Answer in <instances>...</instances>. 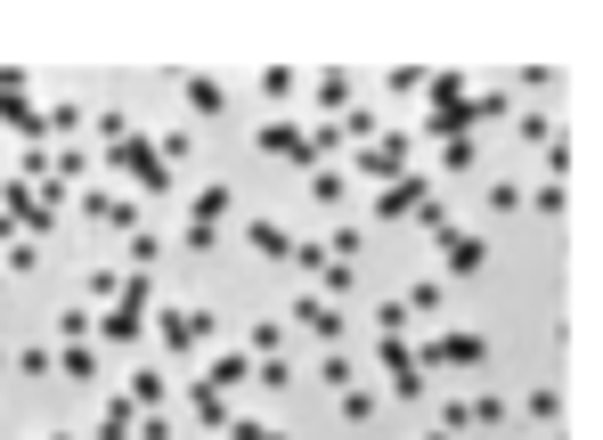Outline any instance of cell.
I'll return each mask as SVG.
<instances>
[{
    "label": "cell",
    "mask_w": 603,
    "mask_h": 440,
    "mask_svg": "<svg viewBox=\"0 0 603 440\" xmlns=\"http://www.w3.org/2000/svg\"><path fill=\"white\" fill-rule=\"evenodd\" d=\"M497 115H514L497 90L473 98L456 74H432V82H424V139H441V147H449V139H473V131H482V122H497Z\"/></svg>",
    "instance_id": "1"
},
{
    "label": "cell",
    "mask_w": 603,
    "mask_h": 440,
    "mask_svg": "<svg viewBox=\"0 0 603 440\" xmlns=\"http://www.w3.org/2000/svg\"><path fill=\"white\" fill-rule=\"evenodd\" d=\"M107 172H122V180L139 187V196H163V187H172V163L155 155V139H148V131L115 139V147H107Z\"/></svg>",
    "instance_id": "2"
},
{
    "label": "cell",
    "mask_w": 603,
    "mask_h": 440,
    "mask_svg": "<svg viewBox=\"0 0 603 440\" xmlns=\"http://www.w3.org/2000/svg\"><path fill=\"white\" fill-rule=\"evenodd\" d=\"M408 155H416V131H384V139H367L351 163H359L367 180H400V172H408Z\"/></svg>",
    "instance_id": "3"
},
{
    "label": "cell",
    "mask_w": 603,
    "mask_h": 440,
    "mask_svg": "<svg viewBox=\"0 0 603 440\" xmlns=\"http://www.w3.org/2000/svg\"><path fill=\"white\" fill-rule=\"evenodd\" d=\"M432 245H441V269H449V278H482V269H489V245L473 237V228H432Z\"/></svg>",
    "instance_id": "4"
},
{
    "label": "cell",
    "mask_w": 603,
    "mask_h": 440,
    "mask_svg": "<svg viewBox=\"0 0 603 440\" xmlns=\"http://www.w3.org/2000/svg\"><path fill=\"white\" fill-rule=\"evenodd\" d=\"M489 359V343H482V334H441V343H424V351H416V367H482Z\"/></svg>",
    "instance_id": "5"
},
{
    "label": "cell",
    "mask_w": 603,
    "mask_h": 440,
    "mask_svg": "<svg viewBox=\"0 0 603 440\" xmlns=\"http://www.w3.org/2000/svg\"><path fill=\"white\" fill-rule=\"evenodd\" d=\"M384 375H391V400H424V367H416V351L400 343V334H384Z\"/></svg>",
    "instance_id": "6"
},
{
    "label": "cell",
    "mask_w": 603,
    "mask_h": 440,
    "mask_svg": "<svg viewBox=\"0 0 603 440\" xmlns=\"http://www.w3.org/2000/svg\"><path fill=\"white\" fill-rule=\"evenodd\" d=\"M0 131H9V139H25V147H50V107H33L25 90H17V98H0Z\"/></svg>",
    "instance_id": "7"
},
{
    "label": "cell",
    "mask_w": 603,
    "mask_h": 440,
    "mask_svg": "<svg viewBox=\"0 0 603 440\" xmlns=\"http://www.w3.org/2000/svg\"><path fill=\"white\" fill-rule=\"evenodd\" d=\"M261 155H278V163H302V172H319V155H310V131L302 122H261Z\"/></svg>",
    "instance_id": "8"
},
{
    "label": "cell",
    "mask_w": 603,
    "mask_h": 440,
    "mask_svg": "<svg viewBox=\"0 0 603 440\" xmlns=\"http://www.w3.org/2000/svg\"><path fill=\"white\" fill-rule=\"evenodd\" d=\"M441 180H424V172H400V180H384V196H376V221H408L416 204L432 196Z\"/></svg>",
    "instance_id": "9"
},
{
    "label": "cell",
    "mask_w": 603,
    "mask_h": 440,
    "mask_svg": "<svg viewBox=\"0 0 603 440\" xmlns=\"http://www.w3.org/2000/svg\"><path fill=\"white\" fill-rule=\"evenodd\" d=\"M82 213L107 221V228H122V237H131V228H148V221H139V196H115V187H82Z\"/></svg>",
    "instance_id": "10"
},
{
    "label": "cell",
    "mask_w": 603,
    "mask_h": 440,
    "mask_svg": "<svg viewBox=\"0 0 603 440\" xmlns=\"http://www.w3.org/2000/svg\"><path fill=\"white\" fill-rule=\"evenodd\" d=\"M163 343H172V351L213 343V310H163Z\"/></svg>",
    "instance_id": "11"
},
{
    "label": "cell",
    "mask_w": 603,
    "mask_h": 440,
    "mask_svg": "<svg viewBox=\"0 0 603 440\" xmlns=\"http://www.w3.org/2000/svg\"><path fill=\"white\" fill-rule=\"evenodd\" d=\"M294 319H302L310 334H319V343H326V351H335V343H343V310H335V302H326V293H310V302H294Z\"/></svg>",
    "instance_id": "12"
},
{
    "label": "cell",
    "mask_w": 603,
    "mask_h": 440,
    "mask_svg": "<svg viewBox=\"0 0 603 440\" xmlns=\"http://www.w3.org/2000/svg\"><path fill=\"white\" fill-rule=\"evenodd\" d=\"M180 90H189V115H196V122L228 115V82H213V74H189V82H180Z\"/></svg>",
    "instance_id": "13"
},
{
    "label": "cell",
    "mask_w": 603,
    "mask_h": 440,
    "mask_svg": "<svg viewBox=\"0 0 603 440\" xmlns=\"http://www.w3.org/2000/svg\"><path fill=\"white\" fill-rule=\"evenodd\" d=\"M335 131H343V147H367V139H384V115H376V107H359V98H351V107L335 115Z\"/></svg>",
    "instance_id": "14"
},
{
    "label": "cell",
    "mask_w": 603,
    "mask_h": 440,
    "mask_svg": "<svg viewBox=\"0 0 603 440\" xmlns=\"http://www.w3.org/2000/svg\"><path fill=\"white\" fill-rule=\"evenodd\" d=\"M196 384H213V391H237V384H254V351H228V359H213L196 375Z\"/></svg>",
    "instance_id": "15"
},
{
    "label": "cell",
    "mask_w": 603,
    "mask_h": 440,
    "mask_svg": "<svg viewBox=\"0 0 603 440\" xmlns=\"http://www.w3.org/2000/svg\"><path fill=\"white\" fill-rule=\"evenodd\" d=\"M90 334H98V343H139V334H148V319H139V310H115V302H107Z\"/></svg>",
    "instance_id": "16"
},
{
    "label": "cell",
    "mask_w": 603,
    "mask_h": 440,
    "mask_svg": "<svg viewBox=\"0 0 603 440\" xmlns=\"http://www.w3.org/2000/svg\"><path fill=\"white\" fill-rule=\"evenodd\" d=\"M189 408H196V425H204V432H228V391L189 384Z\"/></svg>",
    "instance_id": "17"
},
{
    "label": "cell",
    "mask_w": 603,
    "mask_h": 440,
    "mask_svg": "<svg viewBox=\"0 0 603 440\" xmlns=\"http://www.w3.org/2000/svg\"><path fill=\"white\" fill-rule=\"evenodd\" d=\"M302 187H310V204H319V213H335V204H343V196H351V180H343V172H335V163H319V172H310V180H302Z\"/></svg>",
    "instance_id": "18"
},
{
    "label": "cell",
    "mask_w": 603,
    "mask_h": 440,
    "mask_svg": "<svg viewBox=\"0 0 603 440\" xmlns=\"http://www.w3.org/2000/svg\"><path fill=\"white\" fill-rule=\"evenodd\" d=\"M139 432V408H131V391H115L107 416H98V440H131Z\"/></svg>",
    "instance_id": "19"
},
{
    "label": "cell",
    "mask_w": 603,
    "mask_h": 440,
    "mask_svg": "<svg viewBox=\"0 0 603 440\" xmlns=\"http://www.w3.org/2000/svg\"><path fill=\"white\" fill-rule=\"evenodd\" d=\"M245 245H254L261 261H294V237H286L278 221H254V237H245Z\"/></svg>",
    "instance_id": "20"
},
{
    "label": "cell",
    "mask_w": 603,
    "mask_h": 440,
    "mask_svg": "<svg viewBox=\"0 0 603 440\" xmlns=\"http://www.w3.org/2000/svg\"><path fill=\"white\" fill-rule=\"evenodd\" d=\"M90 172H98L90 147H57V163H50V180H66V187H74V180H90Z\"/></svg>",
    "instance_id": "21"
},
{
    "label": "cell",
    "mask_w": 603,
    "mask_h": 440,
    "mask_svg": "<svg viewBox=\"0 0 603 440\" xmlns=\"http://www.w3.org/2000/svg\"><path fill=\"white\" fill-rule=\"evenodd\" d=\"M57 375H66V384H90V375H98V351H90V343H66V351H57Z\"/></svg>",
    "instance_id": "22"
},
{
    "label": "cell",
    "mask_w": 603,
    "mask_h": 440,
    "mask_svg": "<svg viewBox=\"0 0 603 440\" xmlns=\"http://www.w3.org/2000/svg\"><path fill=\"white\" fill-rule=\"evenodd\" d=\"M319 245H326V254H335V261H359V254H367V237H359V228H351V221H335V228H326Z\"/></svg>",
    "instance_id": "23"
},
{
    "label": "cell",
    "mask_w": 603,
    "mask_h": 440,
    "mask_svg": "<svg viewBox=\"0 0 603 440\" xmlns=\"http://www.w3.org/2000/svg\"><path fill=\"white\" fill-rule=\"evenodd\" d=\"M376 408H384V400H376L367 384H351V391H343V425H376Z\"/></svg>",
    "instance_id": "24"
},
{
    "label": "cell",
    "mask_w": 603,
    "mask_h": 440,
    "mask_svg": "<svg viewBox=\"0 0 603 440\" xmlns=\"http://www.w3.org/2000/svg\"><path fill=\"white\" fill-rule=\"evenodd\" d=\"M473 163H482V147H473V139H449V147H441V180L473 172Z\"/></svg>",
    "instance_id": "25"
},
{
    "label": "cell",
    "mask_w": 603,
    "mask_h": 440,
    "mask_svg": "<svg viewBox=\"0 0 603 440\" xmlns=\"http://www.w3.org/2000/svg\"><path fill=\"white\" fill-rule=\"evenodd\" d=\"M310 90H319V115H326V107H335V115L351 107V74H319Z\"/></svg>",
    "instance_id": "26"
},
{
    "label": "cell",
    "mask_w": 603,
    "mask_h": 440,
    "mask_svg": "<svg viewBox=\"0 0 603 440\" xmlns=\"http://www.w3.org/2000/svg\"><path fill=\"white\" fill-rule=\"evenodd\" d=\"M0 261H9L17 278H33V269H41V245H33V237H9V245H0Z\"/></svg>",
    "instance_id": "27"
},
{
    "label": "cell",
    "mask_w": 603,
    "mask_h": 440,
    "mask_svg": "<svg viewBox=\"0 0 603 440\" xmlns=\"http://www.w3.org/2000/svg\"><path fill=\"white\" fill-rule=\"evenodd\" d=\"M163 391H172V384H163V375L131 367V408H163Z\"/></svg>",
    "instance_id": "28"
},
{
    "label": "cell",
    "mask_w": 603,
    "mask_h": 440,
    "mask_svg": "<svg viewBox=\"0 0 603 440\" xmlns=\"http://www.w3.org/2000/svg\"><path fill=\"white\" fill-rule=\"evenodd\" d=\"M90 131H98V139H107V147H115V139H131V131H139V122H131V115H122V107H98V115H90Z\"/></svg>",
    "instance_id": "29"
},
{
    "label": "cell",
    "mask_w": 603,
    "mask_h": 440,
    "mask_svg": "<svg viewBox=\"0 0 603 440\" xmlns=\"http://www.w3.org/2000/svg\"><path fill=\"white\" fill-rule=\"evenodd\" d=\"M220 213H228V187H220V180H204V187H196V213H189V221H213V228H220Z\"/></svg>",
    "instance_id": "30"
},
{
    "label": "cell",
    "mask_w": 603,
    "mask_h": 440,
    "mask_svg": "<svg viewBox=\"0 0 603 440\" xmlns=\"http://www.w3.org/2000/svg\"><path fill=\"white\" fill-rule=\"evenodd\" d=\"M245 351H254V359H278V351H286V326H278V319H254V343H245Z\"/></svg>",
    "instance_id": "31"
},
{
    "label": "cell",
    "mask_w": 603,
    "mask_h": 440,
    "mask_svg": "<svg viewBox=\"0 0 603 440\" xmlns=\"http://www.w3.org/2000/svg\"><path fill=\"white\" fill-rule=\"evenodd\" d=\"M432 432H482V425H473V400H441V425H432Z\"/></svg>",
    "instance_id": "32"
},
{
    "label": "cell",
    "mask_w": 603,
    "mask_h": 440,
    "mask_svg": "<svg viewBox=\"0 0 603 440\" xmlns=\"http://www.w3.org/2000/svg\"><path fill=\"white\" fill-rule=\"evenodd\" d=\"M90 326H98L90 310H57V343H90Z\"/></svg>",
    "instance_id": "33"
},
{
    "label": "cell",
    "mask_w": 603,
    "mask_h": 440,
    "mask_svg": "<svg viewBox=\"0 0 603 440\" xmlns=\"http://www.w3.org/2000/svg\"><path fill=\"white\" fill-rule=\"evenodd\" d=\"M400 302H408V319H424V310H441V302H449V293H441V286H432V278H424V286H408V293H400Z\"/></svg>",
    "instance_id": "34"
},
{
    "label": "cell",
    "mask_w": 603,
    "mask_h": 440,
    "mask_svg": "<svg viewBox=\"0 0 603 440\" xmlns=\"http://www.w3.org/2000/svg\"><path fill=\"white\" fill-rule=\"evenodd\" d=\"M523 408H530V425H554V416H563V391H547V384H538Z\"/></svg>",
    "instance_id": "35"
},
{
    "label": "cell",
    "mask_w": 603,
    "mask_h": 440,
    "mask_svg": "<svg viewBox=\"0 0 603 440\" xmlns=\"http://www.w3.org/2000/svg\"><path fill=\"white\" fill-rule=\"evenodd\" d=\"M319 375H326V391H351V384H359V367H351L343 351H326V367H319Z\"/></svg>",
    "instance_id": "36"
},
{
    "label": "cell",
    "mask_w": 603,
    "mask_h": 440,
    "mask_svg": "<svg viewBox=\"0 0 603 440\" xmlns=\"http://www.w3.org/2000/svg\"><path fill=\"white\" fill-rule=\"evenodd\" d=\"M514 139H523V147H547L554 122H547V115H514Z\"/></svg>",
    "instance_id": "37"
},
{
    "label": "cell",
    "mask_w": 603,
    "mask_h": 440,
    "mask_svg": "<svg viewBox=\"0 0 603 440\" xmlns=\"http://www.w3.org/2000/svg\"><path fill=\"white\" fill-rule=\"evenodd\" d=\"M155 254H163L155 228H131V269H155Z\"/></svg>",
    "instance_id": "38"
},
{
    "label": "cell",
    "mask_w": 603,
    "mask_h": 440,
    "mask_svg": "<svg viewBox=\"0 0 603 440\" xmlns=\"http://www.w3.org/2000/svg\"><path fill=\"white\" fill-rule=\"evenodd\" d=\"M9 367H17V375H33V384H41V375H57L50 351H9Z\"/></svg>",
    "instance_id": "39"
},
{
    "label": "cell",
    "mask_w": 603,
    "mask_h": 440,
    "mask_svg": "<svg viewBox=\"0 0 603 440\" xmlns=\"http://www.w3.org/2000/svg\"><path fill=\"white\" fill-rule=\"evenodd\" d=\"M254 384L261 391H286V384H294V367H286V359H254Z\"/></svg>",
    "instance_id": "40"
},
{
    "label": "cell",
    "mask_w": 603,
    "mask_h": 440,
    "mask_svg": "<svg viewBox=\"0 0 603 440\" xmlns=\"http://www.w3.org/2000/svg\"><path fill=\"white\" fill-rule=\"evenodd\" d=\"M530 204H538V213L554 221V213H563V204H571V187H563V180H547V187H530Z\"/></svg>",
    "instance_id": "41"
},
{
    "label": "cell",
    "mask_w": 603,
    "mask_h": 440,
    "mask_svg": "<svg viewBox=\"0 0 603 440\" xmlns=\"http://www.w3.org/2000/svg\"><path fill=\"white\" fill-rule=\"evenodd\" d=\"M424 82H432L424 66H391V98H416V90H424Z\"/></svg>",
    "instance_id": "42"
},
{
    "label": "cell",
    "mask_w": 603,
    "mask_h": 440,
    "mask_svg": "<svg viewBox=\"0 0 603 440\" xmlns=\"http://www.w3.org/2000/svg\"><path fill=\"white\" fill-rule=\"evenodd\" d=\"M180 245H189V254H213V245H220V228H213V221H189V237H180Z\"/></svg>",
    "instance_id": "43"
},
{
    "label": "cell",
    "mask_w": 603,
    "mask_h": 440,
    "mask_svg": "<svg viewBox=\"0 0 603 440\" xmlns=\"http://www.w3.org/2000/svg\"><path fill=\"white\" fill-rule=\"evenodd\" d=\"M376 319H384V334H400V343H408V326H416V319H408V302H384Z\"/></svg>",
    "instance_id": "44"
},
{
    "label": "cell",
    "mask_w": 603,
    "mask_h": 440,
    "mask_svg": "<svg viewBox=\"0 0 603 440\" xmlns=\"http://www.w3.org/2000/svg\"><path fill=\"white\" fill-rule=\"evenodd\" d=\"M228 440H294V432H278V425H228Z\"/></svg>",
    "instance_id": "45"
},
{
    "label": "cell",
    "mask_w": 603,
    "mask_h": 440,
    "mask_svg": "<svg viewBox=\"0 0 603 440\" xmlns=\"http://www.w3.org/2000/svg\"><path fill=\"white\" fill-rule=\"evenodd\" d=\"M131 440H172V425H163V416H139V432Z\"/></svg>",
    "instance_id": "46"
},
{
    "label": "cell",
    "mask_w": 603,
    "mask_h": 440,
    "mask_svg": "<svg viewBox=\"0 0 603 440\" xmlns=\"http://www.w3.org/2000/svg\"><path fill=\"white\" fill-rule=\"evenodd\" d=\"M17 90H25V74H17V66H0V98H17Z\"/></svg>",
    "instance_id": "47"
},
{
    "label": "cell",
    "mask_w": 603,
    "mask_h": 440,
    "mask_svg": "<svg viewBox=\"0 0 603 440\" xmlns=\"http://www.w3.org/2000/svg\"><path fill=\"white\" fill-rule=\"evenodd\" d=\"M424 440H449V432H424Z\"/></svg>",
    "instance_id": "48"
},
{
    "label": "cell",
    "mask_w": 603,
    "mask_h": 440,
    "mask_svg": "<svg viewBox=\"0 0 603 440\" xmlns=\"http://www.w3.org/2000/svg\"><path fill=\"white\" fill-rule=\"evenodd\" d=\"M50 440H74V432H50Z\"/></svg>",
    "instance_id": "49"
}]
</instances>
